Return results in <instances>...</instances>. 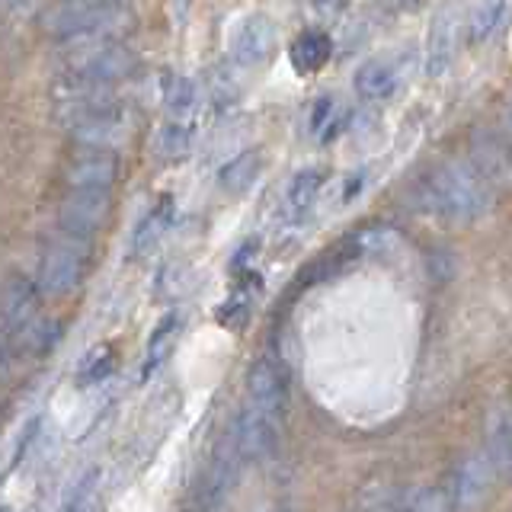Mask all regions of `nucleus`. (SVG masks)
Here are the masks:
<instances>
[{
	"label": "nucleus",
	"mask_w": 512,
	"mask_h": 512,
	"mask_svg": "<svg viewBox=\"0 0 512 512\" xmlns=\"http://www.w3.org/2000/svg\"><path fill=\"white\" fill-rule=\"evenodd\" d=\"M471 164L490 186H512V141L503 132H477L471 138Z\"/></svg>",
	"instance_id": "obj_6"
},
{
	"label": "nucleus",
	"mask_w": 512,
	"mask_h": 512,
	"mask_svg": "<svg viewBox=\"0 0 512 512\" xmlns=\"http://www.w3.org/2000/svg\"><path fill=\"white\" fill-rule=\"evenodd\" d=\"M397 244V231L394 228H362L356 234V240H352V247H356L359 253H384L391 250Z\"/></svg>",
	"instance_id": "obj_25"
},
{
	"label": "nucleus",
	"mask_w": 512,
	"mask_h": 512,
	"mask_svg": "<svg viewBox=\"0 0 512 512\" xmlns=\"http://www.w3.org/2000/svg\"><path fill=\"white\" fill-rule=\"evenodd\" d=\"M506 0H480L471 13V26H468V36L471 42H484L487 36H493L500 29L503 16H506Z\"/></svg>",
	"instance_id": "obj_22"
},
{
	"label": "nucleus",
	"mask_w": 512,
	"mask_h": 512,
	"mask_svg": "<svg viewBox=\"0 0 512 512\" xmlns=\"http://www.w3.org/2000/svg\"><path fill=\"white\" fill-rule=\"evenodd\" d=\"M4 359H7V336L0 333V365H4Z\"/></svg>",
	"instance_id": "obj_32"
},
{
	"label": "nucleus",
	"mask_w": 512,
	"mask_h": 512,
	"mask_svg": "<svg viewBox=\"0 0 512 512\" xmlns=\"http://www.w3.org/2000/svg\"><path fill=\"white\" fill-rule=\"evenodd\" d=\"M420 196L429 212H436L448 221H477L493 205L490 183L477 173L471 160L439 164L429 176H423Z\"/></svg>",
	"instance_id": "obj_1"
},
{
	"label": "nucleus",
	"mask_w": 512,
	"mask_h": 512,
	"mask_svg": "<svg viewBox=\"0 0 512 512\" xmlns=\"http://www.w3.org/2000/svg\"><path fill=\"white\" fill-rule=\"evenodd\" d=\"M71 71L80 80H93V84H116L135 71V55L122 45H103L96 52H84L71 61Z\"/></svg>",
	"instance_id": "obj_8"
},
{
	"label": "nucleus",
	"mask_w": 512,
	"mask_h": 512,
	"mask_svg": "<svg viewBox=\"0 0 512 512\" xmlns=\"http://www.w3.org/2000/svg\"><path fill=\"white\" fill-rule=\"evenodd\" d=\"M119 180V160L112 157V151L96 148L87 157H77L74 164L64 173L68 189H93V192H109L112 183Z\"/></svg>",
	"instance_id": "obj_11"
},
{
	"label": "nucleus",
	"mask_w": 512,
	"mask_h": 512,
	"mask_svg": "<svg viewBox=\"0 0 512 512\" xmlns=\"http://www.w3.org/2000/svg\"><path fill=\"white\" fill-rule=\"evenodd\" d=\"M496 471H512V407L496 404L487 416V448Z\"/></svg>",
	"instance_id": "obj_16"
},
{
	"label": "nucleus",
	"mask_w": 512,
	"mask_h": 512,
	"mask_svg": "<svg viewBox=\"0 0 512 512\" xmlns=\"http://www.w3.org/2000/svg\"><path fill=\"white\" fill-rule=\"evenodd\" d=\"M61 333H64L61 320H39L36 327L26 330V340H29V346L36 349V352H48L61 340Z\"/></svg>",
	"instance_id": "obj_27"
},
{
	"label": "nucleus",
	"mask_w": 512,
	"mask_h": 512,
	"mask_svg": "<svg viewBox=\"0 0 512 512\" xmlns=\"http://www.w3.org/2000/svg\"><path fill=\"white\" fill-rule=\"evenodd\" d=\"M109 192H93V189H71L68 196L61 199L58 208V224L61 231H68L74 237L90 240L96 231L103 228L109 218Z\"/></svg>",
	"instance_id": "obj_4"
},
{
	"label": "nucleus",
	"mask_w": 512,
	"mask_h": 512,
	"mask_svg": "<svg viewBox=\"0 0 512 512\" xmlns=\"http://www.w3.org/2000/svg\"><path fill=\"white\" fill-rule=\"evenodd\" d=\"M167 224H170V199L160 202V205L154 208V212L138 224V231H135V237H132V253H135V256L151 253V250L157 247V240L164 237Z\"/></svg>",
	"instance_id": "obj_21"
},
{
	"label": "nucleus",
	"mask_w": 512,
	"mask_h": 512,
	"mask_svg": "<svg viewBox=\"0 0 512 512\" xmlns=\"http://www.w3.org/2000/svg\"><path fill=\"white\" fill-rule=\"evenodd\" d=\"M189 144H192V132H189L186 125H167L164 132L157 135V151L164 154L167 160H180V157H186Z\"/></svg>",
	"instance_id": "obj_24"
},
{
	"label": "nucleus",
	"mask_w": 512,
	"mask_h": 512,
	"mask_svg": "<svg viewBox=\"0 0 512 512\" xmlns=\"http://www.w3.org/2000/svg\"><path fill=\"white\" fill-rule=\"evenodd\" d=\"M320 186H324V173L320 170H314V167L298 170L285 189V218L301 221L304 215H311V208L320 196Z\"/></svg>",
	"instance_id": "obj_17"
},
{
	"label": "nucleus",
	"mask_w": 512,
	"mask_h": 512,
	"mask_svg": "<svg viewBox=\"0 0 512 512\" xmlns=\"http://www.w3.org/2000/svg\"><path fill=\"white\" fill-rule=\"evenodd\" d=\"M84 244H87L84 237H74L64 231V237L45 250L42 266H39V279H36L39 292L45 298H64V295L77 292L80 276H84V256H87Z\"/></svg>",
	"instance_id": "obj_3"
},
{
	"label": "nucleus",
	"mask_w": 512,
	"mask_h": 512,
	"mask_svg": "<svg viewBox=\"0 0 512 512\" xmlns=\"http://www.w3.org/2000/svg\"><path fill=\"white\" fill-rule=\"evenodd\" d=\"M455 42H458V16L452 10L436 13L429 29V42H426V71L429 77H439L455 55Z\"/></svg>",
	"instance_id": "obj_14"
},
{
	"label": "nucleus",
	"mask_w": 512,
	"mask_h": 512,
	"mask_svg": "<svg viewBox=\"0 0 512 512\" xmlns=\"http://www.w3.org/2000/svg\"><path fill=\"white\" fill-rule=\"evenodd\" d=\"M234 439H237L240 455H244L247 461L269 458L272 452H276V442H279L276 439V420H269L266 413H260L253 404H247L234 420Z\"/></svg>",
	"instance_id": "obj_9"
},
{
	"label": "nucleus",
	"mask_w": 512,
	"mask_h": 512,
	"mask_svg": "<svg viewBox=\"0 0 512 512\" xmlns=\"http://www.w3.org/2000/svg\"><path fill=\"white\" fill-rule=\"evenodd\" d=\"M496 474V464L490 461L487 452H474L468 455L461 464H458V471L452 477V506L464 509V506H477L480 500H484V493L490 487V480Z\"/></svg>",
	"instance_id": "obj_10"
},
{
	"label": "nucleus",
	"mask_w": 512,
	"mask_h": 512,
	"mask_svg": "<svg viewBox=\"0 0 512 512\" xmlns=\"http://www.w3.org/2000/svg\"><path fill=\"white\" fill-rule=\"evenodd\" d=\"M109 372H112V349L109 346H96L84 359V365H80V381L96 384V381H103Z\"/></svg>",
	"instance_id": "obj_26"
},
{
	"label": "nucleus",
	"mask_w": 512,
	"mask_h": 512,
	"mask_svg": "<svg viewBox=\"0 0 512 512\" xmlns=\"http://www.w3.org/2000/svg\"><path fill=\"white\" fill-rule=\"evenodd\" d=\"M39 285L29 282L26 276H13L4 292H0V320L7 330H23L32 324V317L39 311Z\"/></svg>",
	"instance_id": "obj_12"
},
{
	"label": "nucleus",
	"mask_w": 512,
	"mask_h": 512,
	"mask_svg": "<svg viewBox=\"0 0 512 512\" xmlns=\"http://www.w3.org/2000/svg\"><path fill=\"white\" fill-rule=\"evenodd\" d=\"M503 135L512 141V103H509V109H506V116H503Z\"/></svg>",
	"instance_id": "obj_31"
},
{
	"label": "nucleus",
	"mask_w": 512,
	"mask_h": 512,
	"mask_svg": "<svg viewBox=\"0 0 512 512\" xmlns=\"http://www.w3.org/2000/svg\"><path fill=\"white\" fill-rule=\"evenodd\" d=\"M247 397L250 404L266 413L269 420H282L285 404H288V391H285V378L269 359H256L247 372Z\"/></svg>",
	"instance_id": "obj_7"
},
{
	"label": "nucleus",
	"mask_w": 512,
	"mask_h": 512,
	"mask_svg": "<svg viewBox=\"0 0 512 512\" xmlns=\"http://www.w3.org/2000/svg\"><path fill=\"white\" fill-rule=\"evenodd\" d=\"M96 480H100V471L90 468L84 471L77 480H74V487H71V496L64 500V509H80V506H87V496L96 490Z\"/></svg>",
	"instance_id": "obj_29"
},
{
	"label": "nucleus",
	"mask_w": 512,
	"mask_h": 512,
	"mask_svg": "<svg viewBox=\"0 0 512 512\" xmlns=\"http://www.w3.org/2000/svg\"><path fill=\"white\" fill-rule=\"evenodd\" d=\"M260 167H263L260 151H244V154H237L231 164L221 167L218 183L228 189V192H244V189H250L256 183V176H260Z\"/></svg>",
	"instance_id": "obj_20"
},
{
	"label": "nucleus",
	"mask_w": 512,
	"mask_h": 512,
	"mask_svg": "<svg viewBox=\"0 0 512 512\" xmlns=\"http://www.w3.org/2000/svg\"><path fill=\"white\" fill-rule=\"evenodd\" d=\"M71 135L87 144V148H116L119 141H125V122L119 116V106L116 109H103V112H90V116H80L74 122H68Z\"/></svg>",
	"instance_id": "obj_13"
},
{
	"label": "nucleus",
	"mask_w": 512,
	"mask_h": 512,
	"mask_svg": "<svg viewBox=\"0 0 512 512\" xmlns=\"http://www.w3.org/2000/svg\"><path fill=\"white\" fill-rule=\"evenodd\" d=\"M164 103L173 116H186V112L196 106V84H192L189 77H173L167 84V93H164Z\"/></svg>",
	"instance_id": "obj_23"
},
{
	"label": "nucleus",
	"mask_w": 512,
	"mask_h": 512,
	"mask_svg": "<svg viewBox=\"0 0 512 512\" xmlns=\"http://www.w3.org/2000/svg\"><path fill=\"white\" fill-rule=\"evenodd\" d=\"M394 84H397V77H394V68L388 61L372 58L356 71V93L368 103L388 100V96L394 93Z\"/></svg>",
	"instance_id": "obj_19"
},
{
	"label": "nucleus",
	"mask_w": 512,
	"mask_h": 512,
	"mask_svg": "<svg viewBox=\"0 0 512 512\" xmlns=\"http://www.w3.org/2000/svg\"><path fill=\"white\" fill-rule=\"evenodd\" d=\"M244 458L240 455V448H237V439H234V432L231 436H224L221 445L215 448V458H212V468H208V477H205V503L208 506H215L224 493L231 490V484L237 480V461Z\"/></svg>",
	"instance_id": "obj_15"
},
{
	"label": "nucleus",
	"mask_w": 512,
	"mask_h": 512,
	"mask_svg": "<svg viewBox=\"0 0 512 512\" xmlns=\"http://www.w3.org/2000/svg\"><path fill=\"white\" fill-rule=\"evenodd\" d=\"M330 55H333V42L327 32H320V29L301 32L292 45V64L298 74H317L330 61Z\"/></svg>",
	"instance_id": "obj_18"
},
{
	"label": "nucleus",
	"mask_w": 512,
	"mask_h": 512,
	"mask_svg": "<svg viewBox=\"0 0 512 512\" xmlns=\"http://www.w3.org/2000/svg\"><path fill=\"white\" fill-rule=\"evenodd\" d=\"M128 23H132V16L116 0H64L42 16L48 36L77 42L106 39L112 32H122Z\"/></svg>",
	"instance_id": "obj_2"
},
{
	"label": "nucleus",
	"mask_w": 512,
	"mask_h": 512,
	"mask_svg": "<svg viewBox=\"0 0 512 512\" xmlns=\"http://www.w3.org/2000/svg\"><path fill=\"white\" fill-rule=\"evenodd\" d=\"M276 39H279V32L269 16L263 13L244 16L231 32V58L237 64H244V68H256V64H263L276 52Z\"/></svg>",
	"instance_id": "obj_5"
},
{
	"label": "nucleus",
	"mask_w": 512,
	"mask_h": 512,
	"mask_svg": "<svg viewBox=\"0 0 512 512\" xmlns=\"http://www.w3.org/2000/svg\"><path fill=\"white\" fill-rule=\"evenodd\" d=\"M173 330H176V317H173V314L160 320V327H157V330H154V336H151L148 368H144V372H151V368H157V365H160V359L167 356V349H170V343H173Z\"/></svg>",
	"instance_id": "obj_28"
},
{
	"label": "nucleus",
	"mask_w": 512,
	"mask_h": 512,
	"mask_svg": "<svg viewBox=\"0 0 512 512\" xmlns=\"http://www.w3.org/2000/svg\"><path fill=\"white\" fill-rule=\"evenodd\" d=\"M330 116H333V96H320V100H314V109H311V122H308L311 135L324 132V125H327V119H330Z\"/></svg>",
	"instance_id": "obj_30"
}]
</instances>
